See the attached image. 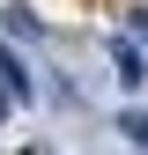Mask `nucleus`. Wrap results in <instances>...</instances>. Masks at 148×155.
<instances>
[{"label":"nucleus","instance_id":"nucleus-7","mask_svg":"<svg viewBox=\"0 0 148 155\" xmlns=\"http://www.w3.org/2000/svg\"><path fill=\"white\" fill-rule=\"evenodd\" d=\"M37 155H45V148H37Z\"/></svg>","mask_w":148,"mask_h":155},{"label":"nucleus","instance_id":"nucleus-6","mask_svg":"<svg viewBox=\"0 0 148 155\" xmlns=\"http://www.w3.org/2000/svg\"><path fill=\"white\" fill-rule=\"evenodd\" d=\"M0 118H8V89H0Z\"/></svg>","mask_w":148,"mask_h":155},{"label":"nucleus","instance_id":"nucleus-5","mask_svg":"<svg viewBox=\"0 0 148 155\" xmlns=\"http://www.w3.org/2000/svg\"><path fill=\"white\" fill-rule=\"evenodd\" d=\"M126 22H133V37L148 45V8H133V15H126Z\"/></svg>","mask_w":148,"mask_h":155},{"label":"nucleus","instance_id":"nucleus-2","mask_svg":"<svg viewBox=\"0 0 148 155\" xmlns=\"http://www.w3.org/2000/svg\"><path fill=\"white\" fill-rule=\"evenodd\" d=\"M0 89H8V104H30V96H37V81L22 74V59H15L8 45H0Z\"/></svg>","mask_w":148,"mask_h":155},{"label":"nucleus","instance_id":"nucleus-1","mask_svg":"<svg viewBox=\"0 0 148 155\" xmlns=\"http://www.w3.org/2000/svg\"><path fill=\"white\" fill-rule=\"evenodd\" d=\"M111 67H119V81H126V89H141V81H148V59L133 52V37H111Z\"/></svg>","mask_w":148,"mask_h":155},{"label":"nucleus","instance_id":"nucleus-3","mask_svg":"<svg viewBox=\"0 0 148 155\" xmlns=\"http://www.w3.org/2000/svg\"><path fill=\"white\" fill-rule=\"evenodd\" d=\"M0 22H8V37H45V22H37V15L22 8V0H15V8H8V15H0Z\"/></svg>","mask_w":148,"mask_h":155},{"label":"nucleus","instance_id":"nucleus-4","mask_svg":"<svg viewBox=\"0 0 148 155\" xmlns=\"http://www.w3.org/2000/svg\"><path fill=\"white\" fill-rule=\"evenodd\" d=\"M119 133H126L133 148H148V118H141V111H126V118H119Z\"/></svg>","mask_w":148,"mask_h":155}]
</instances>
